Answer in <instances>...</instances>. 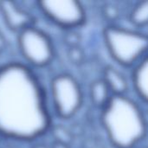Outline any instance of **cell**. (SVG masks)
Listing matches in <instances>:
<instances>
[{"instance_id":"ac0fdd59","label":"cell","mask_w":148,"mask_h":148,"mask_svg":"<svg viewBox=\"0 0 148 148\" xmlns=\"http://www.w3.org/2000/svg\"><path fill=\"white\" fill-rule=\"evenodd\" d=\"M32 148H49L47 146L45 145H42V144H38V145H36L34 146Z\"/></svg>"},{"instance_id":"6da1fadb","label":"cell","mask_w":148,"mask_h":148,"mask_svg":"<svg viewBox=\"0 0 148 148\" xmlns=\"http://www.w3.org/2000/svg\"><path fill=\"white\" fill-rule=\"evenodd\" d=\"M49 127L46 96L35 74L21 63L0 67V134L31 140Z\"/></svg>"},{"instance_id":"5b68a950","label":"cell","mask_w":148,"mask_h":148,"mask_svg":"<svg viewBox=\"0 0 148 148\" xmlns=\"http://www.w3.org/2000/svg\"><path fill=\"white\" fill-rule=\"evenodd\" d=\"M52 99L57 115L62 119L73 116L82 103V93L76 80L69 75L56 76L50 84Z\"/></svg>"},{"instance_id":"e0dca14e","label":"cell","mask_w":148,"mask_h":148,"mask_svg":"<svg viewBox=\"0 0 148 148\" xmlns=\"http://www.w3.org/2000/svg\"><path fill=\"white\" fill-rule=\"evenodd\" d=\"M52 148H69V146L62 144V143H58V142H55L52 146Z\"/></svg>"},{"instance_id":"277c9868","label":"cell","mask_w":148,"mask_h":148,"mask_svg":"<svg viewBox=\"0 0 148 148\" xmlns=\"http://www.w3.org/2000/svg\"><path fill=\"white\" fill-rule=\"evenodd\" d=\"M18 46L24 59L35 67L46 66L54 57L55 51L51 39L33 25L19 32Z\"/></svg>"},{"instance_id":"ba28073f","label":"cell","mask_w":148,"mask_h":148,"mask_svg":"<svg viewBox=\"0 0 148 148\" xmlns=\"http://www.w3.org/2000/svg\"><path fill=\"white\" fill-rule=\"evenodd\" d=\"M111 94L115 96L125 95L127 91L128 84L125 76L112 66L104 69L103 79Z\"/></svg>"},{"instance_id":"9a60e30c","label":"cell","mask_w":148,"mask_h":148,"mask_svg":"<svg viewBox=\"0 0 148 148\" xmlns=\"http://www.w3.org/2000/svg\"><path fill=\"white\" fill-rule=\"evenodd\" d=\"M80 42L81 36L75 31H69L64 36V42L69 46V48L79 46Z\"/></svg>"},{"instance_id":"7a4b0ae2","label":"cell","mask_w":148,"mask_h":148,"mask_svg":"<svg viewBox=\"0 0 148 148\" xmlns=\"http://www.w3.org/2000/svg\"><path fill=\"white\" fill-rule=\"evenodd\" d=\"M101 120L109 140L116 147H133L146 135L142 111L125 95L112 96L103 108Z\"/></svg>"},{"instance_id":"8992f818","label":"cell","mask_w":148,"mask_h":148,"mask_svg":"<svg viewBox=\"0 0 148 148\" xmlns=\"http://www.w3.org/2000/svg\"><path fill=\"white\" fill-rule=\"evenodd\" d=\"M37 4L49 20L64 29H72L85 22V10L80 2L75 0L40 1Z\"/></svg>"},{"instance_id":"7c38bea8","label":"cell","mask_w":148,"mask_h":148,"mask_svg":"<svg viewBox=\"0 0 148 148\" xmlns=\"http://www.w3.org/2000/svg\"><path fill=\"white\" fill-rule=\"evenodd\" d=\"M52 135L55 139V142L62 143L67 146H69L73 140V136L71 133L64 127L61 125H57L52 127Z\"/></svg>"},{"instance_id":"4fadbf2b","label":"cell","mask_w":148,"mask_h":148,"mask_svg":"<svg viewBox=\"0 0 148 148\" xmlns=\"http://www.w3.org/2000/svg\"><path fill=\"white\" fill-rule=\"evenodd\" d=\"M68 57L73 64L79 65L83 62L85 59V54L80 46L72 47V48H69Z\"/></svg>"},{"instance_id":"2e32d148","label":"cell","mask_w":148,"mask_h":148,"mask_svg":"<svg viewBox=\"0 0 148 148\" xmlns=\"http://www.w3.org/2000/svg\"><path fill=\"white\" fill-rule=\"evenodd\" d=\"M7 47V41L3 34L0 33V53L4 51Z\"/></svg>"},{"instance_id":"5bb4252c","label":"cell","mask_w":148,"mask_h":148,"mask_svg":"<svg viewBox=\"0 0 148 148\" xmlns=\"http://www.w3.org/2000/svg\"><path fill=\"white\" fill-rule=\"evenodd\" d=\"M102 14L106 17V19L109 21H114L116 20L120 16V10L119 9L111 3L105 4L102 8Z\"/></svg>"},{"instance_id":"8fae6325","label":"cell","mask_w":148,"mask_h":148,"mask_svg":"<svg viewBox=\"0 0 148 148\" xmlns=\"http://www.w3.org/2000/svg\"><path fill=\"white\" fill-rule=\"evenodd\" d=\"M148 2L138 3L130 13V21L138 27H143L147 23Z\"/></svg>"},{"instance_id":"9c48e42d","label":"cell","mask_w":148,"mask_h":148,"mask_svg":"<svg viewBox=\"0 0 148 148\" xmlns=\"http://www.w3.org/2000/svg\"><path fill=\"white\" fill-rule=\"evenodd\" d=\"M148 61L147 57L141 59L140 62L136 66L134 75H133V82L136 93L139 96L147 101L148 94Z\"/></svg>"},{"instance_id":"3957f363","label":"cell","mask_w":148,"mask_h":148,"mask_svg":"<svg viewBox=\"0 0 148 148\" xmlns=\"http://www.w3.org/2000/svg\"><path fill=\"white\" fill-rule=\"evenodd\" d=\"M108 49L113 58L123 66H131L145 55L147 36L118 26H108L103 32Z\"/></svg>"},{"instance_id":"30bf717a","label":"cell","mask_w":148,"mask_h":148,"mask_svg":"<svg viewBox=\"0 0 148 148\" xmlns=\"http://www.w3.org/2000/svg\"><path fill=\"white\" fill-rule=\"evenodd\" d=\"M113 95L103 80H97L90 86V98L93 104L100 108H104Z\"/></svg>"},{"instance_id":"52a82bcc","label":"cell","mask_w":148,"mask_h":148,"mask_svg":"<svg viewBox=\"0 0 148 148\" xmlns=\"http://www.w3.org/2000/svg\"><path fill=\"white\" fill-rule=\"evenodd\" d=\"M0 12L6 25L12 31L19 33L32 25V16L13 1H0Z\"/></svg>"}]
</instances>
